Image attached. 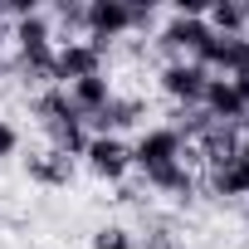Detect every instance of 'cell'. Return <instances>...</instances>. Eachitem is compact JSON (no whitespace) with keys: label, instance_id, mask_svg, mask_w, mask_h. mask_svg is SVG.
Listing matches in <instances>:
<instances>
[{"label":"cell","instance_id":"6da1fadb","mask_svg":"<svg viewBox=\"0 0 249 249\" xmlns=\"http://www.w3.org/2000/svg\"><path fill=\"white\" fill-rule=\"evenodd\" d=\"M83 30H88V44H98L107 54L112 39H122L132 30V5H122V0H93L83 10Z\"/></svg>","mask_w":249,"mask_h":249},{"label":"cell","instance_id":"7a4b0ae2","mask_svg":"<svg viewBox=\"0 0 249 249\" xmlns=\"http://www.w3.org/2000/svg\"><path fill=\"white\" fill-rule=\"evenodd\" d=\"M205 83H210V73H205L200 64H191V59L161 64V93H166L176 107H200V98H205Z\"/></svg>","mask_w":249,"mask_h":249},{"label":"cell","instance_id":"3957f363","mask_svg":"<svg viewBox=\"0 0 249 249\" xmlns=\"http://www.w3.org/2000/svg\"><path fill=\"white\" fill-rule=\"evenodd\" d=\"M181 157V137L166 127H142V137H137V147H132V166L147 176V171H161V166H171Z\"/></svg>","mask_w":249,"mask_h":249},{"label":"cell","instance_id":"277c9868","mask_svg":"<svg viewBox=\"0 0 249 249\" xmlns=\"http://www.w3.org/2000/svg\"><path fill=\"white\" fill-rule=\"evenodd\" d=\"M103 49L98 44H88V39H73V44H59L54 49V69H59V88L64 83H78V78H93V73H103Z\"/></svg>","mask_w":249,"mask_h":249},{"label":"cell","instance_id":"5b68a950","mask_svg":"<svg viewBox=\"0 0 249 249\" xmlns=\"http://www.w3.org/2000/svg\"><path fill=\"white\" fill-rule=\"evenodd\" d=\"M83 161H88L93 176H103V181H122V176L132 171V147L122 142V137H93L88 152H83Z\"/></svg>","mask_w":249,"mask_h":249},{"label":"cell","instance_id":"8992f818","mask_svg":"<svg viewBox=\"0 0 249 249\" xmlns=\"http://www.w3.org/2000/svg\"><path fill=\"white\" fill-rule=\"evenodd\" d=\"M64 93H69V103H73V112H78V122H83V117L103 112V107H107V98H112L117 88H112V78H107V73H93V78L64 83Z\"/></svg>","mask_w":249,"mask_h":249},{"label":"cell","instance_id":"52a82bcc","mask_svg":"<svg viewBox=\"0 0 249 249\" xmlns=\"http://www.w3.org/2000/svg\"><path fill=\"white\" fill-rule=\"evenodd\" d=\"M30 181L39 186H69L73 181V157L44 147V152H30Z\"/></svg>","mask_w":249,"mask_h":249},{"label":"cell","instance_id":"ba28073f","mask_svg":"<svg viewBox=\"0 0 249 249\" xmlns=\"http://www.w3.org/2000/svg\"><path fill=\"white\" fill-rule=\"evenodd\" d=\"M225 78H239V73H249V35H239V39H225V69H220Z\"/></svg>","mask_w":249,"mask_h":249},{"label":"cell","instance_id":"9c48e42d","mask_svg":"<svg viewBox=\"0 0 249 249\" xmlns=\"http://www.w3.org/2000/svg\"><path fill=\"white\" fill-rule=\"evenodd\" d=\"M93 249H137V239H132V230H122V225H103L93 234Z\"/></svg>","mask_w":249,"mask_h":249},{"label":"cell","instance_id":"30bf717a","mask_svg":"<svg viewBox=\"0 0 249 249\" xmlns=\"http://www.w3.org/2000/svg\"><path fill=\"white\" fill-rule=\"evenodd\" d=\"M137 249H181V239L171 234V225H152L147 234H142V244Z\"/></svg>","mask_w":249,"mask_h":249},{"label":"cell","instance_id":"8fae6325","mask_svg":"<svg viewBox=\"0 0 249 249\" xmlns=\"http://www.w3.org/2000/svg\"><path fill=\"white\" fill-rule=\"evenodd\" d=\"M15 147H20V132L10 127L5 117H0V157H15Z\"/></svg>","mask_w":249,"mask_h":249},{"label":"cell","instance_id":"7c38bea8","mask_svg":"<svg viewBox=\"0 0 249 249\" xmlns=\"http://www.w3.org/2000/svg\"><path fill=\"white\" fill-rule=\"evenodd\" d=\"M234 83V93H239V103H244V117H249V73H239V78H230Z\"/></svg>","mask_w":249,"mask_h":249},{"label":"cell","instance_id":"4fadbf2b","mask_svg":"<svg viewBox=\"0 0 249 249\" xmlns=\"http://www.w3.org/2000/svg\"><path fill=\"white\" fill-rule=\"evenodd\" d=\"M244 220H249V200H244Z\"/></svg>","mask_w":249,"mask_h":249},{"label":"cell","instance_id":"5bb4252c","mask_svg":"<svg viewBox=\"0 0 249 249\" xmlns=\"http://www.w3.org/2000/svg\"><path fill=\"white\" fill-rule=\"evenodd\" d=\"M0 69H5V64H0Z\"/></svg>","mask_w":249,"mask_h":249}]
</instances>
